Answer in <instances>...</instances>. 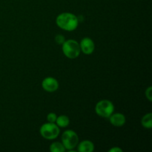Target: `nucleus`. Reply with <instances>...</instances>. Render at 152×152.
<instances>
[{
	"label": "nucleus",
	"instance_id": "obj_1",
	"mask_svg": "<svg viewBox=\"0 0 152 152\" xmlns=\"http://www.w3.org/2000/svg\"><path fill=\"white\" fill-rule=\"evenodd\" d=\"M56 23L61 29L67 31H74L79 24L77 16L71 13H62L57 16Z\"/></svg>",
	"mask_w": 152,
	"mask_h": 152
},
{
	"label": "nucleus",
	"instance_id": "obj_2",
	"mask_svg": "<svg viewBox=\"0 0 152 152\" xmlns=\"http://www.w3.org/2000/svg\"><path fill=\"white\" fill-rule=\"evenodd\" d=\"M62 45L63 53L69 59H76L78 57L81 52L80 44L75 40H67L64 42Z\"/></svg>",
	"mask_w": 152,
	"mask_h": 152
},
{
	"label": "nucleus",
	"instance_id": "obj_3",
	"mask_svg": "<svg viewBox=\"0 0 152 152\" xmlns=\"http://www.w3.org/2000/svg\"><path fill=\"white\" fill-rule=\"evenodd\" d=\"M62 143L65 149L72 151L79 143V137L75 132L72 130H67L62 135Z\"/></svg>",
	"mask_w": 152,
	"mask_h": 152
},
{
	"label": "nucleus",
	"instance_id": "obj_4",
	"mask_svg": "<svg viewBox=\"0 0 152 152\" xmlns=\"http://www.w3.org/2000/svg\"><path fill=\"white\" fill-rule=\"evenodd\" d=\"M95 111L99 117L108 118L114 111V106L111 101L108 99H102L96 103Z\"/></svg>",
	"mask_w": 152,
	"mask_h": 152
},
{
	"label": "nucleus",
	"instance_id": "obj_5",
	"mask_svg": "<svg viewBox=\"0 0 152 152\" xmlns=\"http://www.w3.org/2000/svg\"><path fill=\"white\" fill-rule=\"evenodd\" d=\"M59 127L53 123H45L40 128V134L42 137L47 140L56 139L59 136Z\"/></svg>",
	"mask_w": 152,
	"mask_h": 152
},
{
	"label": "nucleus",
	"instance_id": "obj_6",
	"mask_svg": "<svg viewBox=\"0 0 152 152\" xmlns=\"http://www.w3.org/2000/svg\"><path fill=\"white\" fill-rule=\"evenodd\" d=\"M42 86L45 91L48 92H54L59 88V83L53 77H47L42 83Z\"/></svg>",
	"mask_w": 152,
	"mask_h": 152
},
{
	"label": "nucleus",
	"instance_id": "obj_7",
	"mask_svg": "<svg viewBox=\"0 0 152 152\" xmlns=\"http://www.w3.org/2000/svg\"><path fill=\"white\" fill-rule=\"evenodd\" d=\"M80 50L83 51V53H84L85 54H91L94 52V42H93V40L91 39L88 38V37H86V38H83L82 39V41L80 42Z\"/></svg>",
	"mask_w": 152,
	"mask_h": 152
},
{
	"label": "nucleus",
	"instance_id": "obj_8",
	"mask_svg": "<svg viewBox=\"0 0 152 152\" xmlns=\"http://www.w3.org/2000/svg\"><path fill=\"white\" fill-rule=\"evenodd\" d=\"M110 123L116 127H121L126 123V117L123 114L117 113L110 116Z\"/></svg>",
	"mask_w": 152,
	"mask_h": 152
},
{
	"label": "nucleus",
	"instance_id": "obj_9",
	"mask_svg": "<svg viewBox=\"0 0 152 152\" xmlns=\"http://www.w3.org/2000/svg\"><path fill=\"white\" fill-rule=\"evenodd\" d=\"M94 150V145L90 140H83L78 145L80 152H92Z\"/></svg>",
	"mask_w": 152,
	"mask_h": 152
},
{
	"label": "nucleus",
	"instance_id": "obj_10",
	"mask_svg": "<svg viewBox=\"0 0 152 152\" xmlns=\"http://www.w3.org/2000/svg\"><path fill=\"white\" fill-rule=\"evenodd\" d=\"M56 124L57 125L58 127L65 128L69 125L70 120L66 115H60L56 118Z\"/></svg>",
	"mask_w": 152,
	"mask_h": 152
},
{
	"label": "nucleus",
	"instance_id": "obj_11",
	"mask_svg": "<svg viewBox=\"0 0 152 152\" xmlns=\"http://www.w3.org/2000/svg\"><path fill=\"white\" fill-rule=\"evenodd\" d=\"M141 123L142 126L144 128L148 129H151L152 127V114L151 113H148V114H145L143 116L141 120Z\"/></svg>",
	"mask_w": 152,
	"mask_h": 152
},
{
	"label": "nucleus",
	"instance_id": "obj_12",
	"mask_svg": "<svg viewBox=\"0 0 152 152\" xmlns=\"http://www.w3.org/2000/svg\"><path fill=\"white\" fill-rule=\"evenodd\" d=\"M65 150V146L61 142H54L50 145V151L52 152H64Z\"/></svg>",
	"mask_w": 152,
	"mask_h": 152
},
{
	"label": "nucleus",
	"instance_id": "obj_13",
	"mask_svg": "<svg viewBox=\"0 0 152 152\" xmlns=\"http://www.w3.org/2000/svg\"><path fill=\"white\" fill-rule=\"evenodd\" d=\"M56 118H57V116L55 113H50V114H48L47 116V120L48 121V123H55L56 122Z\"/></svg>",
	"mask_w": 152,
	"mask_h": 152
},
{
	"label": "nucleus",
	"instance_id": "obj_14",
	"mask_svg": "<svg viewBox=\"0 0 152 152\" xmlns=\"http://www.w3.org/2000/svg\"><path fill=\"white\" fill-rule=\"evenodd\" d=\"M55 41H56V42L57 43V44L62 45L64 43V42L65 41V37L61 35V34H58V35H56V37H55Z\"/></svg>",
	"mask_w": 152,
	"mask_h": 152
},
{
	"label": "nucleus",
	"instance_id": "obj_15",
	"mask_svg": "<svg viewBox=\"0 0 152 152\" xmlns=\"http://www.w3.org/2000/svg\"><path fill=\"white\" fill-rule=\"evenodd\" d=\"M151 90H152V88L151 86L148 88L145 91V96H146L147 99H148L149 101H152V93H151Z\"/></svg>",
	"mask_w": 152,
	"mask_h": 152
},
{
	"label": "nucleus",
	"instance_id": "obj_16",
	"mask_svg": "<svg viewBox=\"0 0 152 152\" xmlns=\"http://www.w3.org/2000/svg\"><path fill=\"white\" fill-rule=\"evenodd\" d=\"M122 151H123V150H122L121 148H118V147H114V148H111V149L109 150V152H122Z\"/></svg>",
	"mask_w": 152,
	"mask_h": 152
}]
</instances>
